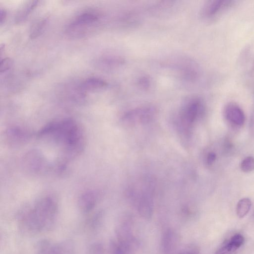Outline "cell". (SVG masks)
I'll return each mask as SVG.
<instances>
[{"label":"cell","instance_id":"cell-10","mask_svg":"<svg viewBox=\"0 0 254 254\" xmlns=\"http://www.w3.org/2000/svg\"><path fill=\"white\" fill-rule=\"evenodd\" d=\"M99 19L98 15L94 13L87 12L78 15L70 25L69 29L74 30L78 28L85 27L94 23Z\"/></svg>","mask_w":254,"mask_h":254},{"label":"cell","instance_id":"cell-21","mask_svg":"<svg viewBox=\"0 0 254 254\" xmlns=\"http://www.w3.org/2000/svg\"><path fill=\"white\" fill-rule=\"evenodd\" d=\"M12 60L10 58H5L1 61L0 71L4 72L11 68L12 65Z\"/></svg>","mask_w":254,"mask_h":254},{"label":"cell","instance_id":"cell-17","mask_svg":"<svg viewBox=\"0 0 254 254\" xmlns=\"http://www.w3.org/2000/svg\"><path fill=\"white\" fill-rule=\"evenodd\" d=\"M47 22V18H43L37 21L31 28L30 37L34 39L41 35L43 32Z\"/></svg>","mask_w":254,"mask_h":254},{"label":"cell","instance_id":"cell-7","mask_svg":"<svg viewBox=\"0 0 254 254\" xmlns=\"http://www.w3.org/2000/svg\"><path fill=\"white\" fill-rule=\"evenodd\" d=\"M224 116L229 122L234 125L241 127L245 122V115L242 109L236 103L230 102L224 108Z\"/></svg>","mask_w":254,"mask_h":254},{"label":"cell","instance_id":"cell-11","mask_svg":"<svg viewBox=\"0 0 254 254\" xmlns=\"http://www.w3.org/2000/svg\"><path fill=\"white\" fill-rule=\"evenodd\" d=\"M138 211L141 217L149 219L153 213V202L151 196L147 192L140 195L138 203Z\"/></svg>","mask_w":254,"mask_h":254},{"label":"cell","instance_id":"cell-15","mask_svg":"<svg viewBox=\"0 0 254 254\" xmlns=\"http://www.w3.org/2000/svg\"><path fill=\"white\" fill-rule=\"evenodd\" d=\"M252 206V201L249 198L241 199L236 206V214L240 218L245 217L250 211Z\"/></svg>","mask_w":254,"mask_h":254},{"label":"cell","instance_id":"cell-6","mask_svg":"<svg viewBox=\"0 0 254 254\" xmlns=\"http://www.w3.org/2000/svg\"><path fill=\"white\" fill-rule=\"evenodd\" d=\"M24 163L29 171L35 173L44 172L47 169V164L45 158L36 150L28 152L24 157Z\"/></svg>","mask_w":254,"mask_h":254},{"label":"cell","instance_id":"cell-23","mask_svg":"<svg viewBox=\"0 0 254 254\" xmlns=\"http://www.w3.org/2000/svg\"><path fill=\"white\" fill-rule=\"evenodd\" d=\"M103 247L99 244H92L89 248L88 254H102Z\"/></svg>","mask_w":254,"mask_h":254},{"label":"cell","instance_id":"cell-16","mask_svg":"<svg viewBox=\"0 0 254 254\" xmlns=\"http://www.w3.org/2000/svg\"><path fill=\"white\" fill-rule=\"evenodd\" d=\"M174 242V234L170 229L167 230L164 233L162 241V251L164 254H169L171 252Z\"/></svg>","mask_w":254,"mask_h":254},{"label":"cell","instance_id":"cell-9","mask_svg":"<svg viewBox=\"0 0 254 254\" xmlns=\"http://www.w3.org/2000/svg\"><path fill=\"white\" fill-rule=\"evenodd\" d=\"M97 200V194L93 190L82 193L79 197L78 204L79 209L84 213L91 211L95 207Z\"/></svg>","mask_w":254,"mask_h":254},{"label":"cell","instance_id":"cell-5","mask_svg":"<svg viewBox=\"0 0 254 254\" xmlns=\"http://www.w3.org/2000/svg\"><path fill=\"white\" fill-rule=\"evenodd\" d=\"M157 114L156 109L151 106H144L130 110L123 117V122L129 123H147L153 120Z\"/></svg>","mask_w":254,"mask_h":254},{"label":"cell","instance_id":"cell-18","mask_svg":"<svg viewBox=\"0 0 254 254\" xmlns=\"http://www.w3.org/2000/svg\"><path fill=\"white\" fill-rule=\"evenodd\" d=\"M37 0L31 1L28 3L17 15L16 20L18 22L23 20L37 5Z\"/></svg>","mask_w":254,"mask_h":254},{"label":"cell","instance_id":"cell-3","mask_svg":"<svg viewBox=\"0 0 254 254\" xmlns=\"http://www.w3.org/2000/svg\"><path fill=\"white\" fill-rule=\"evenodd\" d=\"M204 110L203 100L198 97H190L184 103L180 113L182 123L188 127L201 115Z\"/></svg>","mask_w":254,"mask_h":254},{"label":"cell","instance_id":"cell-4","mask_svg":"<svg viewBox=\"0 0 254 254\" xmlns=\"http://www.w3.org/2000/svg\"><path fill=\"white\" fill-rule=\"evenodd\" d=\"M236 1L232 0H209L203 5L201 13L206 19L214 18L232 8Z\"/></svg>","mask_w":254,"mask_h":254},{"label":"cell","instance_id":"cell-1","mask_svg":"<svg viewBox=\"0 0 254 254\" xmlns=\"http://www.w3.org/2000/svg\"><path fill=\"white\" fill-rule=\"evenodd\" d=\"M40 137H50L61 145L70 157L81 153L85 145V135L82 127L75 120L65 119L53 121L38 132Z\"/></svg>","mask_w":254,"mask_h":254},{"label":"cell","instance_id":"cell-12","mask_svg":"<svg viewBox=\"0 0 254 254\" xmlns=\"http://www.w3.org/2000/svg\"><path fill=\"white\" fill-rule=\"evenodd\" d=\"M6 137L12 144H17L23 143L28 140L30 134L23 128L14 127L7 129Z\"/></svg>","mask_w":254,"mask_h":254},{"label":"cell","instance_id":"cell-25","mask_svg":"<svg viewBox=\"0 0 254 254\" xmlns=\"http://www.w3.org/2000/svg\"><path fill=\"white\" fill-rule=\"evenodd\" d=\"M179 254H200V253L197 248L193 247L184 250Z\"/></svg>","mask_w":254,"mask_h":254},{"label":"cell","instance_id":"cell-20","mask_svg":"<svg viewBox=\"0 0 254 254\" xmlns=\"http://www.w3.org/2000/svg\"><path fill=\"white\" fill-rule=\"evenodd\" d=\"M110 248L111 254H126L127 250L120 243L112 242Z\"/></svg>","mask_w":254,"mask_h":254},{"label":"cell","instance_id":"cell-2","mask_svg":"<svg viewBox=\"0 0 254 254\" xmlns=\"http://www.w3.org/2000/svg\"><path fill=\"white\" fill-rule=\"evenodd\" d=\"M42 231L48 230L54 224L56 218L58 206L56 198L47 195L38 200L32 207Z\"/></svg>","mask_w":254,"mask_h":254},{"label":"cell","instance_id":"cell-27","mask_svg":"<svg viewBox=\"0 0 254 254\" xmlns=\"http://www.w3.org/2000/svg\"><path fill=\"white\" fill-rule=\"evenodd\" d=\"M250 128L253 132H254V108L252 112L250 122Z\"/></svg>","mask_w":254,"mask_h":254},{"label":"cell","instance_id":"cell-19","mask_svg":"<svg viewBox=\"0 0 254 254\" xmlns=\"http://www.w3.org/2000/svg\"><path fill=\"white\" fill-rule=\"evenodd\" d=\"M241 170L245 173H249L254 170V157L248 156L241 163Z\"/></svg>","mask_w":254,"mask_h":254},{"label":"cell","instance_id":"cell-8","mask_svg":"<svg viewBox=\"0 0 254 254\" xmlns=\"http://www.w3.org/2000/svg\"><path fill=\"white\" fill-rule=\"evenodd\" d=\"M245 242V238L239 233H237L226 240L214 254H232L240 248Z\"/></svg>","mask_w":254,"mask_h":254},{"label":"cell","instance_id":"cell-24","mask_svg":"<svg viewBox=\"0 0 254 254\" xmlns=\"http://www.w3.org/2000/svg\"><path fill=\"white\" fill-rule=\"evenodd\" d=\"M216 155L214 152H210L208 153L206 158L207 164L209 165L212 164L215 161Z\"/></svg>","mask_w":254,"mask_h":254},{"label":"cell","instance_id":"cell-26","mask_svg":"<svg viewBox=\"0 0 254 254\" xmlns=\"http://www.w3.org/2000/svg\"><path fill=\"white\" fill-rule=\"evenodd\" d=\"M6 17V11L0 8V24H2V23L4 22Z\"/></svg>","mask_w":254,"mask_h":254},{"label":"cell","instance_id":"cell-22","mask_svg":"<svg viewBox=\"0 0 254 254\" xmlns=\"http://www.w3.org/2000/svg\"><path fill=\"white\" fill-rule=\"evenodd\" d=\"M137 84L140 88L146 89L149 87L151 84V81L148 76H142L139 78Z\"/></svg>","mask_w":254,"mask_h":254},{"label":"cell","instance_id":"cell-13","mask_svg":"<svg viewBox=\"0 0 254 254\" xmlns=\"http://www.w3.org/2000/svg\"><path fill=\"white\" fill-rule=\"evenodd\" d=\"M63 249L59 245L48 241L40 242L37 247V254H63Z\"/></svg>","mask_w":254,"mask_h":254},{"label":"cell","instance_id":"cell-14","mask_svg":"<svg viewBox=\"0 0 254 254\" xmlns=\"http://www.w3.org/2000/svg\"><path fill=\"white\" fill-rule=\"evenodd\" d=\"M107 83L102 79L92 77L84 81L80 85V88L83 91H93L105 87Z\"/></svg>","mask_w":254,"mask_h":254}]
</instances>
